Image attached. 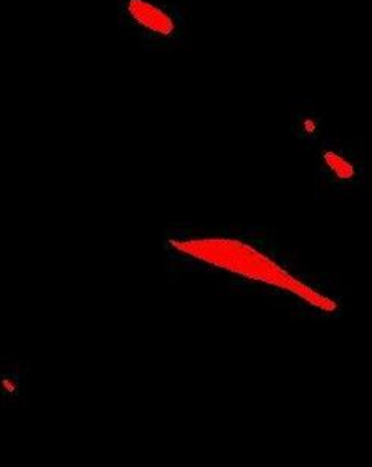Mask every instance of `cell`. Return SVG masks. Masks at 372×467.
Segmentation results:
<instances>
[{
    "label": "cell",
    "mask_w": 372,
    "mask_h": 467,
    "mask_svg": "<svg viewBox=\"0 0 372 467\" xmlns=\"http://www.w3.org/2000/svg\"><path fill=\"white\" fill-rule=\"evenodd\" d=\"M120 11L125 26L150 44H176L185 33L181 11L165 0H122Z\"/></svg>",
    "instance_id": "cell-1"
}]
</instances>
